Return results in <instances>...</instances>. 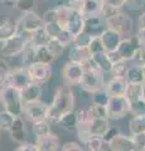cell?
<instances>
[{"instance_id": "cell-1", "label": "cell", "mask_w": 145, "mask_h": 151, "mask_svg": "<svg viewBox=\"0 0 145 151\" xmlns=\"http://www.w3.org/2000/svg\"><path fill=\"white\" fill-rule=\"evenodd\" d=\"M76 107V96L68 86H61L54 93L53 101L49 105L48 120L53 124H59L66 115L74 111Z\"/></svg>"}, {"instance_id": "cell-2", "label": "cell", "mask_w": 145, "mask_h": 151, "mask_svg": "<svg viewBox=\"0 0 145 151\" xmlns=\"http://www.w3.org/2000/svg\"><path fill=\"white\" fill-rule=\"evenodd\" d=\"M85 68V73L82 76V79L79 82L78 86L82 88V91H85L90 94L96 93L97 91L104 89L106 86L105 82V73L96 67V64L93 63V60H88L83 64Z\"/></svg>"}, {"instance_id": "cell-3", "label": "cell", "mask_w": 145, "mask_h": 151, "mask_svg": "<svg viewBox=\"0 0 145 151\" xmlns=\"http://www.w3.org/2000/svg\"><path fill=\"white\" fill-rule=\"evenodd\" d=\"M56 9H57V22L63 29H67L68 32H71L74 37L83 32L85 17L81 13L69 8L67 4Z\"/></svg>"}, {"instance_id": "cell-4", "label": "cell", "mask_w": 145, "mask_h": 151, "mask_svg": "<svg viewBox=\"0 0 145 151\" xmlns=\"http://www.w3.org/2000/svg\"><path fill=\"white\" fill-rule=\"evenodd\" d=\"M0 101L4 106V110L13 113L15 117L24 115V102L20 91L5 84L0 89Z\"/></svg>"}, {"instance_id": "cell-5", "label": "cell", "mask_w": 145, "mask_h": 151, "mask_svg": "<svg viewBox=\"0 0 145 151\" xmlns=\"http://www.w3.org/2000/svg\"><path fill=\"white\" fill-rule=\"evenodd\" d=\"M30 44V38L20 33H15L13 37L6 39L0 48V54L4 58H13V57L20 55L24 49Z\"/></svg>"}, {"instance_id": "cell-6", "label": "cell", "mask_w": 145, "mask_h": 151, "mask_svg": "<svg viewBox=\"0 0 145 151\" xmlns=\"http://www.w3.org/2000/svg\"><path fill=\"white\" fill-rule=\"evenodd\" d=\"M43 25V18L39 17L35 12L32 10L28 13H23V15L17 20V33H20V34H24L30 38V35L35 30L40 29Z\"/></svg>"}, {"instance_id": "cell-7", "label": "cell", "mask_w": 145, "mask_h": 151, "mask_svg": "<svg viewBox=\"0 0 145 151\" xmlns=\"http://www.w3.org/2000/svg\"><path fill=\"white\" fill-rule=\"evenodd\" d=\"M133 25H134L133 19L126 13H123V12H120L116 15L106 19V27L109 29L118 32L124 38L130 37V34L133 32Z\"/></svg>"}, {"instance_id": "cell-8", "label": "cell", "mask_w": 145, "mask_h": 151, "mask_svg": "<svg viewBox=\"0 0 145 151\" xmlns=\"http://www.w3.org/2000/svg\"><path fill=\"white\" fill-rule=\"evenodd\" d=\"M33 82L34 81H33V78H32V76L29 73V70H28V68L19 67V68H14V69L10 70L5 84L22 92Z\"/></svg>"}, {"instance_id": "cell-9", "label": "cell", "mask_w": 145, "mask_h": 151, "mask_svg": "<svg viewBox=\"0 0 145 151\" xmlns=\"http://www.w3.org/2000/svg\"><path fill=\"white\" fill-rule=\"evenodd\" d=\"M107 115L111 120H120L130 113V102L125 96L110 97L107 103Z\"/></svg>"}, {"instance_id": "cell-10", "label": "cell", "mask_w": 145, "mask_h": 151, "mask_svg": "<svg viewBox=\"0 0 145 151\" xmlns=\"http://www.w3.org/2000/svg\"><path fill=\"white\" fill-rule=\"evenodd\" d=\"M48 111H49V105L37 101L32 103H27L24 105V115L27 117V120H29L30 122H38L48 119Z\"/></svg>"}, {"instance_id": "cell-11", "label": "cell", "mask_w": 145, "mask_h": 151, "mask_svg": "<svg viewBox=\"0 0 145 151\" xmlns=\"http://www.w3.org/2000/svg\"><path fill=\"white\" fill-rule=\"evenodd\" d=\"M83 73H85L83 64L72 62V60H68L63 65V69H62V76H63L64 81L68 84H79Z\"/></svg>"}, {"instance_id": "cell-12", "label": "cell", "mask_w": 145, "mask_h": 151, "mask_svg": "<svg viewBox=\"0 0 145 151\" xmlns=\"http://www.w3.org/2000/svg\"><path fill=\"white\" fill-rule=\"evenodd\" d=\"M140 47L136 35H130L126 37L121 40L120 45L118 47L116 52L119 53L120 58L123 60H128V62H131L133 57L135 54V52L138 50V48Z\"/></svg>"}, {"instance_id": "cell-13", "label": "cell", "mask_w": 145, "mask_h": 151, "mask_svg": "<svg viewBox=\"0 0 145 151\" xmlns=\"http://www.w3.org/2000/svg\"><path fill=\"white\" fill-rule=\"evenodd\" d=\"M28 70L32 76L34 82L38 83H44L48 82L52 78L53 70H52V65L49 63H40V62H35L28 67Z\"/></svg>"}, {"instance_id": "cell-14", "label": "cell", "mask_w": 145, "mask_h": 151, "mask_svg": "<svg viewBox=\"0 0 145 151\" xmlns=\"http://www.w3.org/2000/svg\"><path fill=\"white\" fill-rule=\"evenodd\" d=\"M107 147L111 151H138L136 145L134 142L133 136L130 135H124V134H118L112 139L109 144Z\"/></svg>"}, {"instance_id": "cell-15", "label": "cell", "mask_w": 145, "mask_h": 151, "mask_svg": "<svg viewBox=\"0 0 145 151\" xmlns=\"http://www.w3.org/2000/svg\"><path fill=\"white\" fill-rule=\"evenodd\" d=\"M106 29H107L106 19L104 18V15L85 18V28H83V32L90 34L91 37H100Z\"/></svg>"}, {"instance_id": "cell-16", "label": "cell", "mask_w": 145, "mask_h": 151, "mask_svg": "<svg viewBox=\"0 0 145 151\" xmlns=\"http://www.w3.org/2000/svg\"><path fill=\"white\" fill-rule=\"evenodd\" d=\"M128 86H129V83L125 78L112 77L110 81L106 82L105 89L109 93L110 97H120V96H125Z\"/></svg>"}, {"instance_id": "cell-17", "label": "cell", "mask_w": 145, "mask_h": 151, "mask_svg": "<svg viewBox=\"0 0 145 151\" xmlns=\"http://www.w3.org/2000/svg\"><path fill=\"white\" fill-rule=\"evenodd\" d=\"M100 38H101V42H102V44H104V48L106 52L116 50L118 47L120 45L121 40L124 39V37L121 34H119L118 32H115L112 29H109V28L100 35Z\"/></svg>"}, {"instance_id": "cell-18", "label": "cell", "mask_w": 145, "mask_h": 151, "mask_svg": "<svg viewBox=\"0 0 145 151\" xmlns=\"http://www.w3.org/2000/svg\"><path fill=\"white\" fill-rule=\"evenodd\" d=\"M9 134H10L12 140H14L18 144H23L27 141L28 137V130H27V125L25 121L23 120V117H15V121H14L13 126L9 130Z\"/></svg>"}, {"instance_id": "cell-19", "label": "cell", "mask_w": 145, "mask_h": 151, "mask_svg": "<svg viewBox=\"0 0 145 151\" xmlns=\"http://www.w3.org/2000/svg\"><path fill=\"white\" fill-rule=\"evenodd\" d=\"M104 12V1L102 0H82L79 13L85 18L102 15Z\"/></svg>"}, {"instance_id": "cell-20", "label": "cell", "mask_w": 145, "mask_h": 151, "mask_svg": "<svg viewBox=\"0 0 145 151\" xmlns=\"http://www.w3.org/2000/svg\"><path fill=\"white\" fill-rule=\"evenodd\" d=\"M42 93H43L42 83L33 82L32 84H29V86H28L24 91H22V97H23V102H24V105H27V103L40 101Z\"/></svg>"}, {"instance_id": "cell-21", "label": "cell", "mask_w": 145, "mask_h": 151, "mask_svg": "<svg viewBox=\"0 0 145 151\" xmlns=\"http://www.w3.org/2000/svg\"><path fill=\"white\" fill-rule=\"evenodd\" d=\"M92 53L88 47H78V45H72L69 49V60L76 63L85 64L88 60H91Z\"/></svg>"}, {"instance_id": "cell-22", "label": "cell", "mask_w": 145, "mask_h": 151, "mask_svg": "<svg viewBox=\"0 0 145 151\" xmlns=\"http://www.w3.org/2000/svg\"><path fill=\"white\" fill-rule=\"evenodd\" d=\"M35 146L38 151H58L59 140L57 137V135H54L52 132L48 136L35 139Z\"/></svg>"}, {"instance_id": "cell-23", "label": "cell", "mask_w": 145, "mask_h": 151, "mask_svg": "<svg viewBox=\"0 0 145 151\" xmlns=\"http://www.w3.org/2000/svg\"><path fill=\"white\" fill-rule=\"evenodd\" d=\"M92 60L96 64V67L99 68L101 72L104 73H111L112 69V62L109 57V53L106 50L104 52H99V53L92 54Z\"/></svg>"}, {"instance_id": "cell-24", "label": "cell", "mask_w": 145, "mask_h": 151, "mask_svg": "<svg viewBox=\"0 0 145 151\" xmlns=\"http://www.w3.org/2000/svg\"><path fill=\"white\" fill-rule=\"evenodd\" d=\"M104 1V12L102 15L105 19L114 17L118 13L121 12V9L125 6V1L126 0H102Z\"/></svg>"}, {"instance_id": "cell-25", "label": "cell", "mask_w": 145, "mask_h": 151, "mask_svg": "<svg viewBox=\"0 0 145 151\" xmlns=\"http://www.w3.org/2000/svg\"><path fill=\"white\" fill-rule=\"evenodd\" d=\"M125 79L128 83H134V84H143L145 83V77H144V70L143 67L140 65H130L128 72L125 74Z\"/></svg>"}, {"instance_id": "cell-26", "label": "cell", "mask_w": 145, "mask_h": 151, "mask_svg": "<svg viewBox=\"0 0 145 151\" xmlns=\"http://www.w3.org/2000/svg\"><path fill=\"white\" fill-rule=\"evenodd\" d=\"M17 33V22L4 20L0 23V42L4 43L6 39Z\"/></svg>"}, {"instance_id": "cell-27", "label": "cell", "mask_w": 145, "mask_h": 151, "mask_svg": "<svg viewBox=\"0 0 145 151\" xmlns=\"http://www.w3.org/2000/svg\"><path fill=\"white\" fill-rule=\"evenodd\" d=\"M33 134L35 136V139H40V137H44V136H48L49 134H52L49 121L43 120V121L34 122L33 124Z\"/></svg>"}, {"instance_id": "cell-28", "label": "cell", "mask_w": 145, "mask_h": 151, "mask_svg": "<svg viewBox=\"0 0 145 151\" xmlns=\"http://www.w3.org/2000/svg\"><path fill=\"white\" fill-rule=\"evenodd\" d=\"M50 39L49 35L47 34V32L44 29V25L40 29L35 30L33 34L30 35V44L34 47H42V45H47L48 40Z\"/></svg>"}, {"instance_id": "cell-29", "label": "cell", "mask_w": 145, "mask_h": 151, "mask_svg": "<svg viewBox=\"0 0 145 151\" xmlns=\"http://www.w3.org/2000/svg\"><path fill=\"white\" fill-rule=\"evenodd\" d=\"M144 84V83H143ZM143 84H134V83H129L128 88H126V93L125 97L129 100V102H135L138 100L143 98Z\"/></svg>"}, {"instance_id": "cell-30", "label": "cell", "mask_w": 145, "mask_h": 151, "mask_svg": "<svg viewBox=\"0 0 145 151\" xmlns=\"http://www.w3.org/2000/svg\"><path fill=\"white\" fill-rule=\"evenodd\" d=\"M58 125H61L64 130L68 131V132H76L77 131V125H78L76 112L73 111L71 113H68V115H66L62 120H61V122Z\"/></svg>"}, {"instance_id": "cell-31", "label": "cell", "mask_w": 145, "mask_h": 151, "mask_svg": "<svg viewBox=\"0 0 145 151\" xmlns=\"http://www.w3.org/2000/svg\"><path fill=\"white\" fill-rule=\"evenodd\" d=\"M20 57H22V67H24V68L30 67L32 64L37 62V59H35V47L29 44L24 49V52L20 54Z\"/></svg>"}, {"instance_id": "cell-32", "label": "cell", "mask_w": 145, "mask_h": 151, "mask_svg": "<svg viewBox=\"0 0 145 151\" xmlns=\"http://www.w3.org/2000/svg\"><path fill=\"white\" fill-rule=\"evenodd\" d=\"M129 129L131 135L145 132V115L133 116V119L129 122Z\"/></svg>"}, {"instance_id": "cell-33", "label": "cell", "mask_w": 145, "mask_h": 151, "mask_svg": "<svg viewBox=\"0 0 145 151\" xmlns=\"http://www.w3.org/2000/svg\"><path fill=\"white\" fill-rule=\"evenodd\" d=\"M83 144H85L87 151H104L105 147H106V145H107L104 141V139L97 137V136L88 137Z\"/></svg>"}, {"instance_id": "cell-34", "label": "cell", "mask_w": 145, "mask_h": 151, "mask_svg": "<svg viewBox=\"0 0 145 151\" xmlns=\"http://www.w3.org/2000/svg\"><path fill=\"white\" fill-rule=\"evenodd\" d=\"M15 121V116L6 110L0 111V131H9Z\"/></svg>"}, {"instance_id": "cell-35", "label": "cell", "mask_w": 145, "mask_h": 151, "mask_svg": "<svg viewBox=\"0 0 145 151\" xmlns=\"http://www.w3.org/2000/svg\"><path fill=\"white\" fill-rule=\"evenodd\" d=\"M35 59L37 62L50 64L56 58L49 53V50L47 49L45 45H42V47H35Z\"/></svg>"}, {"instance_id": "cell-36", "label": "cell", "mask_w": 145, "mask_h": 151, "mask_svg": "<svg viewBox=\"0 0 145 151\" xmlns=\"http://www.w3.org/2000/svg\"><path fill=\"white\" fill-rule=\"evenodd\" d=\"M47 49L49 50V53L52 54L54 58H58V57H61L63 54V52H64V49H66V47H64L62 43H61L59 40H57V39H49L48 40V43H47Z\"/></svg>"}, {"instance_id": "cell-37", "label": "cell", "mask_w": 145, "mask_h": 151, "mask_svg": "<svg viewBox=\"0 0 145 151\" xmlns=\"http://www.w3.org/2000/svg\"><path fill=\"white\" fill-rule=\"evenodd\" d=\"M128 60H120L112 64V69H111V74L112 77H120V78H125V74L128 72V69L130 65H128Z\"/></svg>"}, {"instance_id": "cell-38", "label": "cell", "mask_w": 145, "mask_h": 151, "mask_svg": "<svg viewBox=\"0 0 145 151\" xmlns=\"http://www.w3.org/2000/svg\"><path fill=\"white\" fill-rule=\"evenodd\" d=\"M44 29L50 39H52V38L56 39V38L59 35V33L63 30V28L59 25L58 22H49V23H44Z\"/></svg>"}, {"instance_id": "cell-39", "label": "cell", "mask_w": 145, "mask_h": 151, "mask_svg": "<svg viewBox=\"0 0 145 151\" xmlns=\"http://www.w3.org/2000/svg\"><path fill=\"white\" fill-rule=\"evenodd\" d=\"M110 100L109 93L106 92V89H101V91H97L96 93L92 94V103H96V105H101V106H107Z\"/></svg>"}, {"instance_id": "cell-40", "label": "cell", "mask_w": 145, "mask_h": 151, "mask_svg": "<svg viewBox=\"0 0 145 151\" xmlns=\"http://www.w3.org/2000/svg\"><path fill=\"white\" fill-rule=\"evenodd\" d=\"M12 68L9 67V64L5 59L0 58V89L5 86V82L8 79V76L10 73Z\"/></svg>"}, {"instance_id": "cell-41", "label": "cell", "mask_w": 145, "mask_h": 151, "mask_svg": "<svg viewBox=\"0 0 145 151\" xmlns=\"http://www.w3.org/2000/svg\"><path fill=\"white\" fill-rule=\"evenodd\" d=\"M90 111L92 113V117H95V119H109L106 106H101V105L92 103V105L90 106Z\"/></svg>"}, {"instance_id": "cell-42", "label": "cell", "mask_w": 145, "mask_h": 151, "mask_svg": "<svg viewBox=\"0 0 145 151\" xmlns=\"http://www.w3.org/2000/svg\"><path fill=\"white\" fill-rule=\"evenodd\" d=\"M130 113H131L133 116L145 115V101L143 98L130 103Z\"/></svg>"}, {"instance_id": "cell-43", "label": "cell", "mask_w": 145, "mask_h": 151, "mask_svg": "<svg viewBox=\"0 0 145 151\" xmlns=\"http://www.w3.org/2000/svg\"><path fill=\"white\" fill-rule=\"evenodd\" d=\"M35 5V0H17L14 6L22 13L32 12V9Z\"/></svg>"}, {"instance_id": "cell-44", "label": "cell", "mask_w": 145, "mask_h": 151, "mask_svg": "<svg viewBox=\"0 0 145 151\" xmlns=\"http://www.w3.org/2000/svg\"><path fill=\"white\" fill-rule=\"evenodd\" d=\"M92 38L90 34H87V33L82 32L79 33L78 35L74 37V40H73V44L72 45H78V47H88L92 40Z\"/></svg>"}, {"instance_id": "cell-45", "label": "cell", "mask_w": 145, "mask_h": 151, "mask_svg": "<svg viewBox=\"0 0 145 151\" xmlns=\"http://www.w3.org/2000/svg\"><path fill=\"white\" fill-rule=\"evenodd\" d=\"M131 62L135 65H140V67H144L145 65V47H139L138 50L135 52V54L133 57Z\"/></svg>"}, {"instance_id": "cell-46", "label": "cell", "mask_w": 145, "mask_h": 151, "mask_svg": "<svg viewBox=\"0 0 145 151\" xmlns=\"http://www.w3.org/2000/svg\"><path fill=\"white\" fill-rule=\"evenodd\" d=\"M125 8L129 9V10H133V12L141 10V9L145 8V0H126Z\"/></svg>"}, {"instance_id": "cell-47", "label": "cell", "mask_w": 145, "mask_h": 151, "mask_svg": "<svg viewBox=\"0 0 145 151\" xmlns=\"http://www.w3.org/2000/svg\"><path fill=\"white\" fill-rule=\"evenodd\" d=\"M88 48H90L91 53L95 54V53H99V52H104L105 48H104V44H102L101 42V38L100 37H93L90 45H88Z\"/></svg>"}, {"instance_id": "cell-48", "label": "cell", "mask_w": 145, "mask_h": 151, "mask_svg": "<svg viewBox=\"0 0 145 151\" xmlns=\"http://www.w3.org/2000/svg\"><path fill=\"white\" fill-rule=\"evenodd\" d=\"M134 139V142L136 145L138 151H143L145 149V132H140V134L131 135Z\"/></svg>"}, {"instance_id": "cell-49", "label": "cell", "mask_w": 145, "mask_h": 151, "mask_svg": "<svg viewBox=\"0 0 145 151\" xmlns=\"http://www.w3.org/2000/svg\"><path fill=\"white\" fill-rule=\"evenodd\" d=\"M43 20L44 23H49V22H57V9H48L44 15H43Z\"/></svg>"}, {"instance_id": "cell-50", "label": "cell", "mask_w": 145, "mask_h": 151, "mask_svg": "<svg viewBox=\"0 0 145 151\" xmlns=\"http://www.w3.org/2000/svg\"><path fill=\"white\" fill-rule=\"evenodd\" d=\"M118 134H120V131H119L118 129H116V127H110V129L107 130L106 134L104 135V137H102V139H104V141H105L106 144H109L110 141H111L112 139H114Z\"/></svg>"}, {"instance_id": "cell-51", "label": "cell", "mask_w": 145, "mask_h": 151, "mask_svg": "<svg viewBox=\"0 0 145 151\" xmlns=\"http://www.w3.org/2000/svg\"><path fill=\"white\" fill-rule=\"evenodd\" d=\"M15 151H38V149H37L35 144L25 141V142H23V144H19V146L15 149Z\"/></svg>"}, {"instance_id": "cell-52", "label": "cell", "mask_w": 145, "mask_h": 151, "mask_svg": "<svg viewBox=\"0 0 145 151\" xmlns=\"http://www.w3.org/2000/svg\"><path fill=\"white\" fill-rule=\"evenodd\" d=\"M62 151H83V147L77 142H67L62 146Z\"/></svg>"}, {"instance_id": "cell-53", "label": "cell", "mask_w": 145, "mask_h": 151, "mask_svg": "<svg viewBox=\"0 0 145 151\" xmlns=\"http://www.w3.org/2000/svg\"><path fill=\"white\" fill-rule=\"evenodd\" d=\"M136 38L140 47H145V29H139L136 33Z\"/></svg>"}, {"instance_id": "cell-54", "label": "cell", "mask_w": 145, "mask_h": 151, "mask_svg": "<svg viewBox=\"0 0 145 151\" xmlns=\"http://www.w3.org/2000/svg\"><path fill=\"white\" fill-rule=\"evenodd\" d=\"M138 25H139V29H145V12L139 17Z\"/></svg>"}, {"instance_id": "cell-55", "label": "cell", "mask_w": 145, "mask_h": 151, "mask_svg": "<svg viewBox=\"0 0 145 151\" xmlns=\"http://www.w3.org/2000/svg\"><path fill=\"white\" fill-rule=\"evenodd\" d=\"M143 100L145 101V83L143 84Z\"/></svg>"}, {"instance_id": "cell-56", "label": "cell", "mask_w": 145, "mask_h": 151, "mask_svg": "<svg viewBox=\"0 0 145 151\" xmlns=\"http://www.w3.org/2000/svg\"><path fill=\"white\" fill-rule=\"evenodd\" d=\"M17 0H5V3H9V4H15Z\"/></svg>"}, {"instance_id": "cell-57", "label": "cell", "mask_w": 145, "mask_h": 151, "mask_svg": "<svg viewBox=\"0 0 145 151\" xmlns=\"http://www.w3.org/2000/svg\"><path fill=\"white\" fill-rule=\"evenodd\" d=\"M143 70H144V77H145V65L143 67Z\"/></svg>"}, {"instance_id": "cell-58", "label": "cell", "mask_w": 145, "mask_h": 151, "mask_svg": "<svg viewBox=\"0 0 145 151\" xmlns=\"http://www.w3.org/2000/svg\"><path fill=\"white\" fill-rule=\"evenodd\" d=\"M0 1H5V0H0Z\"/></svg>"}, {"instance_id": "cell-59", "label": "cell", "mask_w": 145, "mask_h": 151, "mask_svg": "<svg viewBox=\"0 0 145 151\" xmlns=\"http://www.w3.org/2000/svg\"><path fill=\"white\" fill-rule=\"evenodd\" d=\"M83 151H87V150H86V149H83Z\"/></svg>"}]
</instances>
